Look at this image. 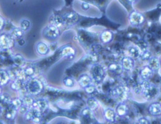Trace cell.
Here are the masks:
<instances>
[{
	"label": "cell",
	"instance_id": "cell-30",
	"mask_svg": "<svg viewBox=\"0 0 161 124\" xmlns=\"http://www.w3.org/2000/svg\"><path fill=\"white\" fill-rule=\"evenodd\" d=\"M23 104V99H21L19 98H16L13 99L10 103V105H11L12 106H13L18 110Z\"/></svg>",
	"mask_w": 161,
	"mask_h": 124
},
{
	"label": "cell",
	"instance_id": "cell-14",
	"mask_svg": "<svg viewBox=\"0 0 161 124\" xmlns=\"http://www.w3.org/2000/svg\"><path fill=\"white\" fill-rule=\"evenodd\" d=\"M32 107L38 109L42 113L48 109V102L47 101V100L43 98L38 99L35 100Z\"/></svg>",
	"mask_w": 161,
	"mask_h": 124
},
{
	"label": "cell",
	"instance_id": "cell-2",
	"mask_svg": "<svg viewBox=\"0 0 161 124\" xmlns=\"http://www.w3.org/2000/svg\"><path fill=\"white\" fill-rule=\"evenodd\" d=\"M90 74L92 80L96 83H100L103 81L104 77L105 70L101 64H95L91 67Z\"/></svg>",
	"mask_w": 161,
	"mask_h": 124
},
{
	"label": "cell",
	"instance_id": "cell-42",
	"mask_svg": "<svg viewBox=\"0 0 161 124\" xmlns=\"http://www.w3.org/2000/svg\"><path fill=\"white\" fill-rule=\"evenodd\" d=\"M81 8L84 11H87L89 8H90V5L87 3H86V2H83L82 4H81Z\"/></svg>",
	"mask_w": 161,
	"mask_h": 124
},
{
	"label": "cell",
	"instance_id": "cell-22",
	"mask_svg": "<svg viewBox=\"0 0 161 124\" xmlns=\"http://www.w3.org/2000/svg\"><path fill=\"white\" fill-rule=\"evenodd\" d=\"M36 50L38 54L42 55H45L48 54L50 51L48 45L42 42H40L36 44Z\"/></svg>",
	"mask_w": 161,
	"mask_h": 124
},
{
	"label": "cell",
	"instance_id": "cell-44",
	"mask_svg": "<svg viewBox=\"0 0 161 124\" xmlns=\"http://www.w3.org/2000/svg\"><path fill=\"white\" fill-rule=\"evenodd\" d=\"M129 1V3H131V4H134V3H136V2L138 1V0H128Z\"/></svg>",
	"mask_w": 161,
	"mask_h": 124
},
{
	"label": "cell",
	"instance_id": "cell-12",
	"mask_svg": "<svg viewBox=\"0 0 161 124\" xmlns=\"http://www.w3.org/2000/svg\"><path fill=\"white\" fill-rule=\"evenodd\" d=\"M92 81V79L91 76L87 74H81L80 76H79V77H78V79H77L79 85L84 89L85 87H86L87 86H88L89 85L91 84Z\"/></svg>",
	"mask_w": 161,
	"mask_h": 124
},
{
	"label": "cell",
	"instance_id": "cell-24",
	"mask_svg": "<svg viewBox=\"0 0 161 124\" xmlns=\"http://www.w3.org/2000/svg\"><path fill=\"white\" fill-rule=\"evenodd\" d=\"M24 32L20 28H14L11 30L9 35L14 40H19L23 37Z\"/></svg>",
	"mask_w": 161,
	"mask_h": 124
},
{
	"label": "cell",
	"instance_id": "cell-33",
	"mask_svg": "<svg viewBox=\"0 0 161 124\" xmlns=\"http://www.w3.org/2000/svg\"><path fill=\"white\" fill-rule=\"evenodd\" d=\"M30 27V21L28 20L23 19L20 21V28L24 31H26L29 30Z\"/></svg>",
	"mask_w": 161,
	"mask_h": 124
},
{
	"label": "cell",
	"instance_id": "cell-28",
	"mask_svg": "<svg viewBox=\"0 0 161 124\" xmlns=\"http://www.w3.org/2000/svg\"><path fill=\"white\" fill-rule=\"evenodd\" d=\"M35 99H34V98H33L32 95L28 94H26L25 96H24V97L23 98V104L27 106L28 107H29L30 108L32 107L34 101Z\"/></svg>",
	"mask_w": 161,
	"mask_h": 124
},
{
	"label": "cell",
	"instance_id": "cell-38",
	"mask_svg": "<svg viewBox=\"0 0 161 124\" xmlns=\"http://www.w3.org/2000/svg\"><path fill=\"white\" fill-rule=\"evenodd\" d=\"M16 79L18 80H19L21 81H23L26 77V76L25 75V73L24 72V69L23 70H19L16 71Z\"/></svg>",
	"mask_w": 161,
	"mask_h": 124
},
{
	"label": "cell",
	"instance_id": "cell-10",
	"mask_svg": "<svg viewBox=\"0 0 161 124\" xmlns=\"http://www.w3.org/2000/svg\"><path fill=\"white\" fill-rule=\"evenodd\" d=\"M128 89L123 86H118L113 90V94L119 99H126Z\"/></svg>",
	"mask_w": 161,
	"mask_h": 124
},
{
	"label": "cell",
	"instance_id": "cell-19",
	"mask_svg": "<svg viewBox=\"0 0 161 124\" xmlns=\"http://www.w3.org/2000/svg\"><path fill=\"white\" fill-rule=\"evenodd\" d=\"M113 39V33L109 30H105L100 35V40L104 43H109Z\"/></svg>",
	"mask_w": 161,
	"mask_h": 124
},
{
	"label": "cell",
	"instance_id": "cell-18",
	"mask_svg": "<svg viewBox=\"0 0 161 124\" xmlns=\"http://www.w3.org/2000/svg\"><path fill=\"white\" fill-rule=\"evenodd\" d=\"M116 112L118 116L124 117L128 113V106L123 102L119 103L116 107Z\"/></svg>",
	"mask_w": 161,
	"mask_h": 124
},
{
	"label": "cell",
	"instance_id": "cell-17",
	"mask_svg": "<svg viewBox=\"0 0 161 124\" xmlns=\"http://www.w3.org/2000/svg\"><path fill=\"white\" fill-rule=\"evenodd\" d=\"M60 55L64 57L72 59L75 55V50L70 45H66L61 49Z\"/></svg>",
	"mask_w": 161,
	"mask_h": 124
},
{
	"label": "cell",
	"instance_id": "cell-13",
	"mask_svg": "<svg viewBox=\"0 0 161 124\" xmlns=\"http://www.w3.org/2000/svg\"><path fill=\"white\" fill-rule=\"evenodd\" d=\"M107 68H108V70L110 73H112L115 75L121 74L123 70L121 64L116 62L109 63Z\"/></svg>",
	"mask_w": 161,
	"mask_h": 124
},
{
	"label": "cell",
	"instance_id": "cell-3",
	"mask_svg": "<svg viewBox=\"0 0 161 124\" xmlns=\"http://www.w3.org/2000/svg\"><path fill=\"white\" fill-rule=\"evenodd\" d=\"M60 31L58 27L51 24L47 26L42 31L43 37L47 40H55L60 35Z\"/></svg>",
	"mask_w": 161,
	"mask_h": 124
},
{
	"label": "cell",
	"instance_id": "cell-39",
	"mask_svg": "<svg viewBox=\"0 0 161 124\" xmlns=\"http://www.w3.org/2000/svg\"><path fill=\"white\" fill-rule=\"evenodd\" d=\"M84 90H85L86 93L91 94H92V93H94L95 92L96 87H95V86L94 85L90 84L88 86H87L86 87H85Z\"/></svg>",
	"mask_w": 161,
	"mask_h": 124
},
{
	"label": "cell",
	"instance_id": "cell-21",
	"mask_svg": "<svg viewBox=\"0 0 161 124\" xmlns=\"http://www.w3.org/2000/svg\"><path fill=\"white\" fill-rule=\"evenodd\" d=\"M148 65L154 72H157L160 68V61L157 57H152L148 61Z\"/></svg>",
	"mask_w": 161,
	"mask_h": 124
},
{
	"label": "cell",
	"instance_id": "cell-15",
	"mask_svg": "<svg viewBox=\"0 0 161 124\" xmlns=\"http://www.w3.org/2000/svg\"><path fill=\"white\" fill-rule=\"evenodd\" d=\"M103 115L106 121L113 123L115 121L117 114L116 110L111 108H108L104 110Z\"/></svg>",
	"mask_w": 161,
	"mask_h": 124
},
{
	"label": "cell",
	"instance_id": "cell-35",
	"mask_svg": "<svg viewBox=\"0 0 161 124\" xmlns=\"http://www.w3.org/2000/svg\"><path fill=\"white\" fill-rule=\"evenodd\" d=\"M152 57V53L149 50H144L143 52H142L141 54V55H140V58L142 60H147L148 61V60Z\"/></svg>",
	"mask_w": 161,
	"mask_h": 124
},
{
	"label": "cell",
	"instance_id": "cell-4",
	"mask_svg": "<svg viewBox=\"0 0 161 124\" xmlns=\"http://www.w3.org/2000/svg\"><path fill=\"white\" fill-rule=\"evenodd\" d=\"M130 23L135 26H138L143 24L145 21V16L140 12L137 11H131L128 16Z\"/></svg>",
	"mask_w": 161,
	"mask_h": 124
},
{
	"label": "cell",
	"instance_id": "cell-23",
	"mask_svg": "<svg viewBox=\"0 0 161 124\" xmlns=\"http://www.w3.org/2000/svg\"><path fill=\"white\" fill-rule=\"evenodd\" d=\"M17 110H18L17 109H16L15 108H14L13 106L9 104L8 108L5 111V115H4L5 118L9 120H14L16 117Z\"/></svg>",
	"mask_w": 161,
	"mask_h": 124
},
{
	"label": "cell",
	"instance_id": "cell-27",
	"mask_svg": "<svg viewBox=\"0 0 161 124\" xmlns=\"http://www.w3.org/2000/svg\"><path fill=\"white\" fill-rule=\"evenodd\" d=\"M86 104L88 108H89L92 110H94L97 108L99 103L96 98L91 96V97H89L87 98V99L86 101Z\"/></svg>",
	"mask_w": 161,
	"mask_h": 124
},
{
	"label": "cell",
	"instance_id": "cell-34",
	"mask_svg": "<svg viewBox=\"0 0 161 124\" xmlns=\"http://www.w3.org/2000/svg\"><path fill=\"white\" fill-rule=\"evenodd\" d=\"M81 114L83 116H84L86 118H91V119L94 118L92 110L91 109H90L89 108H88L87 106L82 110Z\"/></svg>",
	"mask_w": 161,
	"mask_h": 124
},
{
	"label": "cell",
	"instance_id": "cell-6",
	"mask_svg": "<svg viewBox=\"0 0 161 124\" xmlns=\"http://www.w3.org/2000/svg\"><path fill=\"white\" fill-rule=\"evenodd\" d=\"M158 93V88L153 84H150L148 81H145V86L142 94L147 99H152L154 98Z\"/></svg>",
	"mask_w": 161,
	"mask_h": 124
},
{
	"label": "cell",
	"instance_id": "cell-25",
	"mask_svg": "<svg viewBox=\"0 0 161 124\" xmlns=\"http://www.w3.org/2000/svg\"><path fill=\"white\" fill-rule=\"evenodd\" d=\"M13 61L14 64L19 67H23L26 64V60L24 59V57L19 54H16L13 57Z\"/></svg>",
	"mask_w": 161,
	"mask_h": 124
},
{
	"label": "cell",
	"instance_id": "cell-29",
	"mask_svg": "<svg viewBox=\"0 0 161 124\" xmlns=\"http://www.w3.org/2000/svg\"><path fill=\"white\" fill-rule=\"evenodd\" d=\"M53 25L57 26L58 28L64 25V22L62 15V16H60V15L55 16L53 19Z\"/></svg>",
	"mask_w": 161,
	"mask_h": 124
},
{
	"label": "cell",
	"instance_id": "cell-31",
	"mask_svg": "<svg viewBox=\"0 0 161 124\" xmlns=\"http://www.w3.org/2000/svg\"><path fill=\"white\" fill-rule=\"evenodd\" d=\"M1 99L2 103L7 104H10L13 99L8 93H1Z\"/></svg>",
	"mask_w": 161,
	"mask_h": 124
},
{
	"label": "cell",
	"instance_id": "cell-8",
	"mask_svg": "<svg viewBox=\"0 0 161 124\" xmlns=\"http://www.w3.org/2000/svg\"><path fill=\"white\" fill-rule=\"evenodd\" d=\"M14 43V40L6 33H2L0 37V45L3 50H8L12 47Z\"/></svg>",
	"mask_w": 161,
	"mask_h": 124
},
{
	"label": "cell",
	"instance_id": "cell-41",
	"mask_svg": "<svg viewBox=\"0 0 161 124\" xmlns=\"http://www.w3.org/2000/svg\"><path fill=\"white\" fill-rule=\"evenodd\" d=\"M138 123L140 124H148L150 121L146 117H141L138 120Z\"/></svg>",
	"mask_w": 161,
	"mask_h": 124
},
{
	"label": "cell",
	"instance_id": "cell-37",
	"mask_svg": "<svg viewBox=\"0 0 161 124\" xmlns=\"http://www.w3.org/2000/svg\"><path fill=\"white\" fill-rule=\"evenodd\" d=\"M21 82V81L18 80V79H17V81H13L10 84V87L14 91H19L21 88V85H20Z\"/></svg>",
	"mask_w": 161,
	"mask_h": 124
},
{
	"label": "cell",
	"instance_id": "cell-7",
	"mask_svg": "<svg viewBox=\"0 0 161 124\" xmlns=\"http://www.w3.org/2000/svg\"><path fill=\"white\" fill-rule=\"evenodd\" d=\"M42 112L38 109L31 107L30 108L25 115V119L28 121H31L35 123H38L41 121Z\"/></svg>",
	"mask_w": 161,
	"mask_h": 124
},
{
	"label": "cell",
	"instance_id": "cell-5",
	"mask_svg": "<svg viewBox=\"0 0 161 124\" xmlns=\"http://www.w3.org/2000/svg\"><path fill=\"white\" fill-rule=\"evenodd\" d=\"M63 20L64 25L71 26L76 25L79 21V14L74 11H68L65 13L63 15Z\"/></svg>",
	"mask_w": 161,
	"mask_h": 124
},
{
	"label": "cell",
	"instance_id": "cell-32",
	"mask_svg": "<svg viewBox=\"0 0 161 124\" xmlns=\"http://www.w3.org/2000/svg\"><path fill=\"white\" fill-rule=\"evenodd\" d=\"M63 84L64 86L68 87H72L75 84V81L74 79L70 76H67L63 79Z\"/></svg>",
	"mask_w": 161,
	"mask_h": 124
},
{
	"label": "cell",
	"instance_id": "cell-16",
	"mask_svg": "<svg viewBox=\"0 0 161 124\" xmlns=\"http://www.w3.org/2000/svg\"><path fill=\"white\" fill-rule=\"evenodd\" d=\"M149 113L153 116H158L161 115V104L159 103H153L150 104L148 108Z\"/></svg>",
	"mask_w": 161,
	"mask_h": 124
},
{
	"label": "cell",
	"instance_id": "cell-20",
	"mask_svg": "<svg viewBox=\"0 0 161 124\" xmlns=\"http://www.w3.org/2000/svg\"><path fill=\"white\" fill-rule=\"evenodd\" d=\"M10 75L9 72L5 69H1L0 70V83L1 86L7 85L10 81Z\"/></svg>",
	"mask_w": 161,
	"mask_h": 124
},
{
	"label": "cell",
	"instance_id": "cell-11",
	"mask_svg": "<svg viewBox=\"0 0 161 124\" xmlns=\"http://www.w3.org/2000/svg\"><path fill=\"white\" fill-rule=\"evenodd\" d=\"M153 72L152 68L148 65L143 67L140 69L139 74L143 81H148L152 77Z\"/></svg>",
	"mask_w": 161,
	"mask_h": 124
},
{
	"label": "cell",
	"instance_id": "cell-40",
	"mask_svg": "<svg viewBox=\"0 0 161 124\" xmlns=\"http://www.w3.org/2000/svg\"><path fill=\"white\" fill-rule=\"evenodd\" d=\"M29 107H28L27 106L25 105V104H23L19 109H18V111L19 112L22 114V115H25L26 113V112L28 111V110H29Z\"/></svg>",
	"mask_w": 161,
	"mask_h": 124
},
{
	"label": "cell",
	"instance_id": "cell-1",
	"mask_svg": "<svg viewBox=\"0 0 161 124\" xmlns=\"http://www.w3.org/2000/svg\"><path fill=\"white\" fill-rule=\"evenodd\" d=\"M25 89L28 94L32 96H37L43 92L44 85L39 79L32 77L26 82Z\"/></svg>",
	"mask_w": 161,
	"mask_h": 124
},
{
	"label": "cell",
	"instance_id": "cell-43",
	"mask_svg": "<svg viewBox=\"0 0 161 124\" xmlns=\"http://www.w3.org/2000/svg\"><path fill=\"white\" fill-rule=\"evenodd\" d=\"M4 25H5V20L2 16H0V28H1V30H3Z\"/></svg>",
	"mask_w": 161,
	"mask_h": 124
},
{
	"label": "cell",
	"instance_id": "cell-36",
	"mask_svg": "<svg viewBox=\"0 0 161 124\" xmlns=\"http://www.w3.org/2000/svg\"><path fill=\"white\" fill-rule=\"evenodd\" d=\"M26 77H31L35 74V69L33 66H28L24 69Z\"/></svg>",
	"mask_w": 161,
	"mask_h": 124
},
{
	"label": "cell",
	"instance_id": "cell-26",
	"mask_svg": "<svg viewBox=\"0 0 161 124\" xmlns=\"http://www.w3.org/2000/svg\"><path fill=\"white\" fill-rule=\"evenodd\" d=\"M128 52L133 58L140 57L142 54L140 49L136 46H130L128 48Z\"/></svg>",
	"mask_w": 161,
	"mask_h": 124
},
{
	"label": "cell",
	"instance_id": "cell-9",
	"mask_svg": "<svg viewBox=\"0 0 161 124\" xmlns=\"http://www.w3.org/2000/svg\"><path fill=\"white\" fill-rule=\"evenodd\" d=\"M121 64L123 70L126 71H131L135 66V60L131 57L125 56L122 58Z\"/></svg>",
	"mask_w": 161,
	"mask_h": 124
}]
</instances>
